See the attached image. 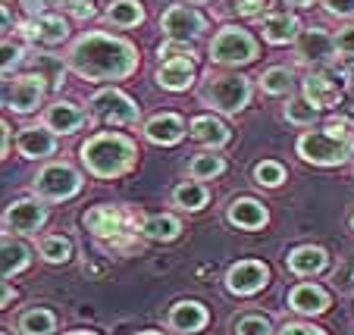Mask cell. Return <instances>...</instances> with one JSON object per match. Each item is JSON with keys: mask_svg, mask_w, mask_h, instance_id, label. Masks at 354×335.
I'll list each match as a JSON object with an SVG mask.
<instances>
[{"mask_svg": "<svg viewBox=\"0 0 354 335\" xmlns=\"http://www.w3.org/2000/svg\"><path fill=\"white\" fill-rule=\"evenodd\" d=\"M66 66L85 82H122L138 69V50L107 32H88L73 41Z\"/></svg>", "mask_w": 354, "mask_h": 335, "instance_id": "cell-1", "label": "cell"}, {"mask_svg": "<svg viewBox=\"0 0 354 335\" xmlns=\"http://www.w3.org/2000/svg\"><path fill=\"white\" fill-rule=\"evenodd\" d=\"M79 157L91 175H97V179H116V175H126L135 166V157L138 154H135V144L126 135L100 132L82 144Z\"/></svg>", "mask_w": 354, "mask_h": 335, "instance_id": "cell-2", "label": "cell"}, {"mask_svg": "<svg viewBox=\"0 0 354 335\" xmlns=\"http://www.w3.org/2000/svg\"><path fill=\"white\" fill-rule=\"evenodd\" d=\"M251 101V82L245 75H235V73H216L207 75L204 85H201V104L220 110L226 116H235L248 107Z\"/></svg>", "mask_w": 354, "mask_h": 335, "instance_id": "cell-3", "label": "cell"}, {"mask_svg": "<svg viewBox=\"0 0 354 335\" xmlns=\"http://www.w3.org/2000/svg\"><path fill=\"white\" fill-rule=\"evenodd\" d=\"M354 154V135L308 132L298 138V157L317 166H339Z\"/></svg>", "mask_w": 354, "mask_h": 335, "instance_id": "cell-4", "label": "cell"}, {"mask_svg": "<svg viewBox=\"0 0 354 335\" xmlns=\"http://www.w3.org/2000/svg\"><path fill=\"white\" fill-rule=\"evenodd\" d=\"M35 198L41 201H69L82 191V175L75 173L69 163H47L32 182Z\"/></svg>", "mask_w": 354, "mask_h": 335, "instance_id": "cell-5", "label": "cell"}, {"mask_svg": "<svg viewBox=\"0 0 354 335\" xmlns=\"http://www.w3.org/2000/svg\"><path fill=\"white\" fill-rule=\"evenodd\" d=\"M88 116L104 122V126H135L141 113L129 94L116 91V88H104L88 101Z\"/></svg>", "mask_w": 354, "mask_h": 335, "instance_id": "cell-6", "label": "cell"}, {"mask_svg": "<svg viewBox=\"0 0 354 335\" xmlns=\"http://www.w3.org/2000/svg\"><path fill=\"white\" fill-rule=\"evenodd\" d=\"M254 57H257V41L245 28L226 26L210 41V60L220 63V66H241V63H251Z\"/></svg>", "mask_w": 354, "mask_h": 335, "instance_id": "cell-7", "label": "cell"}, {"mask_svg": "<svg viewBox=\"0 0 354 335\" xmlns=\"http://www.w3.org/2000/svg\"><path fill=\"white\" fill-rule=\"evenodd\" d=\"M339 54L335 50V38L323 28H301L298 38H295V57L301 63H310V66H320V63H329Z\"/></svg>", "mask_w": 354, "mask_h": 335, "instance_id": "cell-8", "label": "cell"}, {"mask_svg": "<svg viewBox=\"0 0 354 335\" xmlns=\"http://www.w3.org/2000/svg\"><path fill=\"white\" fill-rule=\"evenodd\" d=\"M160 28L169 41H188V44H192V41L204 32V16H201L198 10L185 7V3H176V7H169L167 13H163Z\"/></svg>", "mask_w": 354, "mask_h": 335, "instance_id": "cell-9", "label": "cell"}, {"mask_svg": "<svg viewBox=\"0 0 354 335\" xmlns=\"http://www.w3.org/2000/svg\"><path fill=\"white\" fill-rule=\"evenodd\" d=\"M3 222H7V229L16 235H35L47 222V207L41 204V198L38 201H35V198H22V201L10 204V207L3 210Z\"/></svg>", "mask_w": 354, "mask_h": 335, "instance_id": "cell-10", "label": "cell"}, {"mask_svg": "<svg viewBox=\"0 0 354 335\" xmlns=\"http://www.w3.org/2000/svg\"><path fill=\"white\" fill-rule=\"evenodd\" d=\"M267 279H270L267 263L241 260L226 273V289L232 295H254V291H261L267 285Z\"/></svg>", "mask_w": 354, "mask_h": 335, "instance_id": "cell-11", "label": "cell"}, {"mask_svg": "<svg viewBox=\"0 0 354 335\" xmlns=\"http://www.w3.org/2000/svg\"><path fill=\"white\" fill-rule=\"evenodd\" d=\"M47 94V82L41 73H28V75H19V79L10 85V107L16 110V113H32V110H38V104L44 101Z\"/></svg>", "mask_w": 354, "mask_h": 335, "instance_id": "cell-12", "label": "cell"}, {"mask_svg": "<svg viewBox=\"0 0 354 335\" xmlns=\"http://www.w3.org/2000/svg\"><path fill=\"white\" fill-rule=\"evenodd\" d=\"M85 229L94 235V238H104V242H120L122 229H126V220L116 207H107V204H100V207H91L85 213Z\"/></svg>", "mask_w": 354, "mask_h": 335, "instance_id": "cell-13", "label": "cell"}, {"mask_svg": "<svg viewBox=\"0 0 354 335\" xmlns=\"http://www.w3.org/2000/svg\"><path fill=\"white\" fill-rule=\"evenodd\" d=\"M16 151L28 160H44L57 151V135L47 126H28L16 135Z\"/></svg>", "mask_w": 354, "mask_h": 335, "instance_id": "cell-14", "label": "cell"}, {"mask_svg": "<svg viewBox=\"0 0 354 335\" xmlns=\"http://www.w3.org/2000/svg\"><path fill=\"white\" fill-rule=\"evenodd\" d=\"M182 135H185V122L176 113H157L145 122V138L151 141V144H160V148L179 144Z\"/></svg>", "mask_w": 354, "mask_h": 335, "instance_id": "cell-15", "label": "cell"}, {"mask_svg": "<svg viewBox=\"0 0 354 335\" xmlns=\"http://www.w3.org/2000/svg\"><path fill=\"white\" fill-rule=\"evenodd\" d=\"M22 35L32 41H44V44H60V41L69 38V19L57 13H41L38 19L22 22Z\"/></svg>", "mask_w": 354, "mask_h": 335, "instance_id": "cell-16", "label": "cell"}, {"mask_svg": "<svg viewBox=\"0 0 354 335\" xmlns=\"http://www.w3.org/2000/svg\"><path fill=\"white\" fill-rule=\"evenodd\" d=\"M157 82L167 91H185L194 85V60L192 57H169L157 69Z\"/></svg>", "mask_w": 354, "mask_h": 335, "instance_id": "cell-17", "label": "cell"}, {"mask_svg": "<svg viewBox=\"0 0 354 335\" xmlns=\"http://www.w3.org/2000/svg\"><path fill=\"white\" fill-rule=\"evenodd\" d=\"M226 216L232 226L245 229V232H257V229H263L270 220L267 207H263L261 201H254V198H239V201H232L226 210Z\"/></svg>", "mask_w": 354, "mask_h": 335, "instance_id": "cell-18", "label": "cell"}, {"mask_svg": "<svg viewBox=\"0 0 354 335\" xmlns=\"http://www.w3.org/2000/svg\"><path fill=\"white\" fill-rule=\"evenodd\" d=\"M44 126L50 128L54 135H73V132H79V128L85 126V110H79L75 104L57 101V104H50V107H47Z\"/></svg>", "mask_w": 354, "mask_h": 335, "instance_id": "cell-19", "label": "cell"}, {"mask_svg": "<svg viewBox=\"0 0 354 335\" xmlns=\"http://www.w3.org/2000/svg\"><path fill=\"white\" fill-rule=\"evenodd\" d=\"M188 135L210 151L229 144V128H226V122H220L216 116H194L192 126H188Z\"/></svg>", "mask_w": 354, "mask_h": 335, "instance_id": "cell-20", "label": "cell"}, {"mask_svg": "<svg viewBox=\"0 0 354 335\" xmlns=\"http://www.w3.org/2000/svg\"><path fill=\"white\" fill-rule=\"evenodd\" d=\"M288 307L298 310V314H323V310L329 307V295L320 289V285H310V282H301V285H295L292 291H288Z\"/></svg>", "mask_w": 354, "mask_h": 335, "instance_id": "cell-21", "label": "cell"}, {"mask_svg": "<svg viewBox=\"0 0 354 335\" xmlns=\"http://www.w3.org/2000/svg\"><path fill=\"white\" fill-rule=\"evenodd\" d=\"M261 32L270 44H288V41L298 38L301 22H298V16H292V13H270L261 19Z\"/></svg>", "mask_w": 354, "mask_h": 335, "instance_id": "cell-22", "label": "cell"}, {"mask_svg": "<svg viewBox=\"0 0 354 335\" xmlns=\"http://www.w3.org/2000/svg\"><path fill=\"white\" fill-rule=\"evenodd\" d=\"M326 263H329L326 251L317 248V245H301V248H295L288 254V269L295 276H317L326 269Z\"/></svg>", "mask_w": 354, "mask_h": 335, "instance_id": "cell-23", "label": "cell"}, {"mask_svg": "<svg viewBox=\"0 0 354 335\" xmlns=\"http://www.w3.org/2000/svg\"><path fill=\"white\" fill-rule=\"evenodd\" d=\"M169 326L179 329V332H201L207 326V310L198 301H179L169 310Z\"/></svg>", "mask_w": 354, "mask_h": 335, "instance_id": "cell-24", "label": "cell"}, {"mask_svg": "<svg viewBox=\"0 0 354 335\" xmlns=\"http://www.w3.org/2000/svg\"><path fill=\"white\" fill-rule=\"evenodd\" d=\"M304 97H308L314 107H335V104L342 101V91L335 88V82H329L326 75H320V73H310V75H304Z\"/></svg>", "mask_w": 354, "mask_h": 335, "instance_id": "cell-25", "label": "cell"}, {"mask_svg": "<svg viewBox=\"0 0 354 335\" xmlns=\"http://www.w3.org/2000/svg\"><path fill=\"white\" fill-rule=\"evenodd\" d=\"M28 263H32V248L26 242H16V238L0 242V279L22 273Z\"/></svg>", "mask_w": 354, "mask_h": 335, "instance_id": "cell-26", "label": "cell"}, {"mask_svg": "<svg viewBox=\"0 0 354 335\" xmlns=\"http://www.w3.org/2000/svg\"><path fill=\"white\" fill-rule=\"evenodd\" d=\"M138 232L145 235V238H151V242H173V238H179L182 222H179V216H173V213H157V216H145Z\"/></svg>", "mask_w": 354, "mask_h": 335, "instance_id": "cell-27", "label": "cell"}, {"mask_svg": "<svg viewBox=\"0 0 354 335\" xmlns=\"http://www.w3.org/2000/svg\"><path fill=\"white\" fill-rule=\"evenodd\" d=\"M107 22L116 28H135L145 22V7L138 0H113L107 7Z\"/></svg>", "mask_w": 354, "mask_h": 335, "instance_id": "cell-28", "label": "cell"}, {"mask_svg": "<svg viewBox=\"0 0 354 335\" xmlns=\"http://www.w3.org/2000/svg\"><path fill=\"white\" fill-rule=\"evenodd\" d=\"M207 201H210L207 188L201 185L198 179L182 182V185H176V191H173V204L182 210H201V207H207Z\"/></svg>", "mask_w": 354, "mask_h": 335, "instance_id": "cell-29", "label": "cell"}, {"mask_svg": "<svg viewBox=\"0 0 354 335\" xmlns=\"http://www.w3.org/2000/svg\"><path fill=\"white\" fill-rule=\"evenodd\" d=\"M57 326V316L44 307H32L19 316V332L22 335H50Z\"/></svg>", "mask_w": 354, "mask_h": 335, "instance_id": "cell-30", "label": "cell"}, {"mask_svg": "<svg viewBox=\"0 0 354 335\" xmlns=\"http://www.w3.org/2000/svg\"><path fill=\"white\" fill-rule=\"evenodd\" d=\"M282 116H286V122H292V126H314V122L320 119V107H314L308 97H292V101L286 104V110H282Z\"/></svg>", "mask_w": 354, "mask_h": 335, "instance_id": "cell-31", "label": "cell"}, {"mask_svg": "<svg viewBox=\"0 0 354 335\" xmlns=\"http://www.w3.org/2000/svg\"><path fill=\"white\" fill-rule=\"evenodd\" d=\"M223 169H226V160L216 154H198L192 163H188V175L198 182L216 179V175H223Z\"/></svg>", "mask_w": 354, "mask_h": 335, "instance_id": "cell-32", "label": "cell"}, {"mask_svg": "<svg viewBox=\"0 0 354 335\" xmlns=\"http://www.w3.org/2000/svg\"><path fill=\"white\" fill-rule=\"evenodd\" d=\"M38 251H41V257H44L47 263H66V260H73V242H69V238H63V235H47Z\"/></svg>", "mask_w": 354, "mask_h": 335, "instance_id": "cell-33", "label": "cell"}, {"mask_svg": "<svg viewBox=\"0 0 354 335\" xmlns=\"http://www.w3.org/2000/svg\"><path fill=\"white\" fill-rule=\"evenodd\" d=\"M261 88L267 94H273V97L288 94V91H292V73H288V69H282V66L267 69V73L261 75Z\"/></svg>", "mask_w": 354, "mask_h": 335, "instance_id": "cell-34", "label": "cell"}, {"mask_svg": "<svg viewBox=\"0 0 354 335\" xmlns=\"http://www.w3.org/2000/svg\"><path fill=\"white\" fill-rule=\"evenodd\" d=\"M254 179H257V185H263V188H279L282 182H286V169L276 160H263L254 166Z\"/></svg>", "mask_w": 354, "mask_h": 335, "instance_id": "cell-35", "label": "cell"}, {"mask_svg": "<svg viewBox=\"0 0 354 335\" xmlns=\"http://www.w3.org/2000/svg\"><path fill=\"white\" fill-rule=\"evenodd\" d=\"M235 332H239V335H270V332H273V326H270L267 316L248 314V316H241V320H239Z\"/></svg>", "mask_w": 354, "mask_h": 335, "instance_id": "cell-36", "label": "cell"}, {"mask_svg": "<svg viewBox=\"0 0 354 335\" xmlns=\"http://www.w3.org/2000/svg\"><path fill=\"white\" fill-rule=\"evenodd\" d=\"M267 7V0H226V10L232 16H257L261 10Z\"/></svg>", "mask_w": 354, "mask_h": 335, "instance_id": "cell-37", "label": "cell"}, {"mask_svg": "<svg viewBox=\"0 0 354 335\" xmlns=\"http://www.w3.org/2000/svg\"><path fill=\"white\" fill-rule=\"evenodd\" d=\"M19 60H22V44H13V41H0V73L13 69Z\"/></svg>", "mask_w": 354, "mask_h": 335, "instance_id": "cell-38", "label": "cell"}, {"mask_svg": "<svg viewBox=\"0 0 354 335\" xmlns=\"http://www.w3.org/2000/svg\"><path fill=\"white\" fill-rule=\"evenodd\" d=\"M157 57H160V60H169V57H192L194 60V50L188 41H167V44L157 50Z\"/></svg>", "mask_w": 354, "mask_h": 335, "instance_id": "cell-39", "label": "cell"}, {"mask_svg": "<svg viewBox=\"0 0 354 335\" xmlns=\"http://www.w3.org/2000/svg\"><path fill=\"white\" fill-rule=\"evenodd\" d=\"M335 38V50H339L342 57H351L354 60V26H345L339 35H333Z\"/></svg>", "mask_w": 354, "mask_h": 335, "instance_id": "cell-40", "label": "cell"}, {"mask_svg": "<svg viewBox=\"0 0 354 335\" xmlns=\"http://www.w3.org/2000/svg\"><path fill=\"white\" fill-rule=\"evenodd\" d=\"M329 16H339V19H351L354 16V0H323Z\"/></svg>", "mask_w": 354, "mask_h": 335, "instance_id": "cell-41", "label": "cell"}, {"mask_svg": "<svg viewBox=\"0 0 354 335\" xmlns=\"http://www.w3.org/2000/svg\"><path fill=\"white\" fill-rule=\"evenodd\" d=\"M279 335H326V332L317 326H308V323H286Z\"/></svg>", "mask_w": 354, "mask_h": 335, "instance_id": "cell-42", "label": "cell"}, {"mask_svg": "<svg viewBox=\"0 0 354 335\" xmlns=\"http://www.w3.org/2000/svg\"><path fill=\"white\" fill-rule=\"evenodd\" d=\"M323 132H329V135H351V126H348V119H329Z\"/></svg>", "mask_w": 354, "mask_h": 335, "instance_id": "cell-43", "label": "cell"}, {"mask_svg": "<svg viewBox=\"0 0 354 335\" xmlns=\"http://www.w3.org/2000/svg\"><path fill=\"white\" fill-rule=\"evenodd\" d=\"M7 151H10V128H7V122L0 119V160L7 157Z\"/></svg>", "mask_w": 354, "mask_h": 335, "instance_id": "cell-44", "label": "cell"}, {"mask_svg": "<svg viewBox=\"0 0 354 335\" xmlns=\"http://www.w3.org/2000/svg\"><path fill=\"white\" fill-rule=\"evenodd\" d=\"M13 298H16V291L10 289V285H7L3 279H0V307H7V304L13 301Z\"/></svg>", "mask_w": 354, "mask_h": 335, "instance_id": "cell-45", "label": "cell"}, {"mask_svg": "<svg viewBox=\"0 0 354 335\" xmlns=\"http://www.w3.org/2000/svg\"><path fill=\"white\" fill-rule=\"evenodd\" d=\"M10 26H13V19H10V10H7V7H3V3H0V35L7 32V28H10Z\"/></svg>", "mask_w": 354, "mask_h": 335, "instance_id": "cell-46", "label": "cell"}, {"mask_svg": "<svg viewBox=\"0 0 354 335\" xmlns=\"http://www.w3.org/2000/svg\"><path fill=\"white\" fill-rule=\"evenodd\" d=\"M10 101V85L3 79H0V107H3V104Z\"/></svg>", "mask_w": 354, "mask_h": 335, "instance_id": "cell-47", "label": "cell"}, {"mask_svg": "<svg viewBox=\"0 0 354 335\" xmlns=\"http://www.w3.org/2000/svg\"><path fill=\"white\" fill-rule=\"evenodd\" d=\"M54 7H75V3H85V0H50Z\"/></svg>", "mask_w": 354, "mask_h": 335, "instance_id": "cell-48", "label": "cell"}, {"mask_svg": "<svg viewBox=\"0 0 354 335\" xmlns=\"http://www.w3.org/2000/svg\"><path fill=\"white\" fill-rule=\"evenodd\" d=\"M282 3H288V7H310L314 0H282Z\"/></svg>", "mask_w": 354, "mask_h": 335, "instance_id": "cell-49", "label": "cell"}, {"mask_svg": "<svg viewBox=\"0 0 354 335\" xmlns=\"http://www.w3.org/2000/svg\"><path fill=\"white\" fill-rule=\"evenodd\" d=\"M345 75H348V85L354 88V60H351V63H348V66H345Z\"/></svg>", "mask_w": 354, "mask_h": 335, "instance_id": "cell-50", "label": "cell"}, {"mask_svg": "<svg viewBox=\"0 0 354 335\" xmlns=\"http://www.w3.org/2000/svg\"><path fill=\"white\" fill-rule=\"evenodd\" d=\"M69 335H97V332H69Z\"/></svg>", "mask_w": 354, "mask_h": 335, "instance_id": "cell-51", "label": "cell"}, {"mask_svg": "<svg viewBox=\"0 0 354 335\" xmlns=\"http://www.w3.org/2000/svg\"><path fill=\"white\" fill-rule=\"evenodd\" d=\"M192 3H210V0H192Z\"/></svg>", "mask_w": 354, "mask_h": 335, "instance_id": "cell-52", "label": "cell"}, {"mask_svg": "<svg viewBox=\"0 0 354 335\" xmlns=\"http://www.w3.org/2000/svg\"><path fill=\"white\" fill-rule=\"evenodd\" d=\"M138 335H160V332H138Z\"/></svg>", "mask_w": 354, "mask_h": 335, "instance_id": "cell-53", "label": "cell"}, {"mask_svg": "<svg viewBox=\"0 0 354 335\" xmlns=\"http://www.w3.org/2000/svg\"><path fill=\"white\" fill-rule=\"evenodd\" d=\"M351 229H354V216H351Z\"/></svg>", "mask_w": 354, "mask_h": 335, "instance_id": "cell-54", "label": "cell"}, {"mask_svg": "<svg viewBox=\"0 0 354 335\" xmlns=\"http://www.w3.org/2000/svg\"><path fill=\"white\" fill-rule=\"evenodd\" d=\"M0 335H7V332H0Z\"/></svg>", "mask_w": 354, "mask_h": 335, "instance_id": "cell-55", "label": "cell"}]
</instances>
